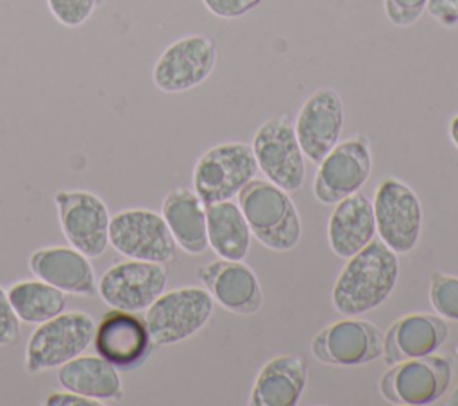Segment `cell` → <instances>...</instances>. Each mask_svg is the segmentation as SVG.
I'll return each mask as SVG.
<instances>
[{
  "label": "cell",
  "mask_w": 458,
  "mask_h": 406,
  "mask_svg": "<svg viewBox=\"0 0 458 406\" xmlns=\"http://www.w3.org/2000/svg\"><path fill=\"white\" fill-rule=\"evenodd\" d=\"M397 277V254L381 240H372L361 250L347 258L333 286V306L345 317L363 315L388 299L395 288Z\"/></svg>",
  "instance_id": "cell-1"
},
{
  "label": "cell",
  "mask_w": 458,
  "mask_h": 406,
  "mask_svg": "<svg viewBox=\"0 0 458 406\" xmlns=\"http://www.w3.org/2000/svg\"><path fill=\"white\" fill-rule=\"evenodd\" d=\"M238 206L250 234L274 252L292 250L302 234L301 218L288 191L265 179H250L238 193Z\"/></svg>",
  "instance_id": "cell-2"
},
{
  "label": "cell",
  "mask_w": 458,
  "mask_h": 406,
  "mask_svg": "<svg viewBox=\"0 0 458 406\" xmlns=\"http://www.w3.org/2000/svg\"><path fill=\"white\" fill-rule=\"evenodd\" d=\"M97 322L84 311H63L38 324L25 347V370L30 374L57 368L82 354L93 342Z\"/></svg>",
  "instance_id": "cell-3"
},
{
  "label": "cell",
  "mask_w": 458,
  "mask_h": 406,
  "mask_svg": "<svg viewBox=\"0 0 458 406\" xmlns=\"http://www.w3.org/2000/svg\"><path fill=\"white\" fill-rule=\"evenodd\" d=\"M213 302L200 286L163 292L143 313L154 345H174L199 333L213 315Z\"/></svg>",
  "instance_id": "cell-4"
},
{
  "label": "cell",
  "mask_w": 458,
  "mask_h": 406,
  "mask_svg": "<svg viewBox=\"0 0 458 406\" xmlns=\"http://www.w3.org/2000/svg\"><path fill=\"white\" fill-rule=\"evenodd\" d=\"M258 165L250 145L225 141L208 148L195 163L193 191L204 204L231 200L254 179Z\"/></svg>",
  "instance_id": "cell-5"
},
{
  "label": "cell",
  "mask_w": 458,
  "mask_h": 406,
  "mask_svg": "<svg viewBox=\"0 0 458 406\" xmlns=\"http://www.w3.org/2000/svg\"><path fill=\"white\" fill-rule=\"evenodd\" d=\"M109 245L122 256L168 265L175 259V240L161 213L131 207L111 216Z\"/></svg>",
  "instance_id": "cell-6"
},
{
  "label": "cell",
  "mask_w": 458,
  "mask_h": 406,
  "mask_svg": "<svg viewBox=\"0 0 458 406\" xmlns=\"http://www.w3.org/2000/svg\"><path fill=\"white\" fill-rule=\"evenodd\" d=\"M252 154L267 181L295 191L306 175V157L299 147L293 123L286 114H277L263 122L252 138Z\"/></svg>",
  "instance_id": "cell-7"
},
{
  "label": "cell",
  "mask_w": 458,
  "mask_h": 406,
  "mask_svg": "<svg viewBox=\"0 0 458 406\" xmlns=\"http://www.w3.org/2000/svg\"><path fill=\"white\" fill-rule=\"evenodd\" d=\"M451 361L440 354H428L390 365L379 379L381 395L392 404H433L449 390Z\"/></svg>",
  "instance_id": "cell-8"
},
{
  "label": "cell",
  "mask_w": 458,
  "mask_h": 406,
  "mask_svg": "<svg viewBox=\"0 0 458 406\" xmlns=\"http://www.w3.org/2000/svg\"><path fill=\"white\" fill-rule=\"evenodd\" d=\"M61 231L88 258H98L109 245L111 215L106 202L86 190H59L54 195Z\"/></svg>",
  "instance_id": "cell-9"
},
{
  "label": "cell",
  "mask_w": 458,
  "mask_h": 406,
  "mask_svg": "<svg viewBox=\"0 0 458 406\" xmlns=\"http://www.w3.org/2000/svg\"><path fill=\"white\" fill-rule=\"evenodd\" d=\"M379 240L395 254H408L419 241L422 206L417 193L397 179H383L372 200Z\"/></svg>",
  "instance_id": "cell-10"
},
{
  "label": "cell",
  "mask_w": 458,
  "mask_h": 406,
  "mask_svg": "<svg viewBox=\"0 0 458 406\" xmlns=\"http://www.w3.org/2000/svg\"><path fill=\"white\" fill-rule=\"evenodd\" d=\"M166 279V265L127 258L100 275L97 293L109 308L140 313L165 292Z\"/></svg>",
  "instance_id": "cell-11"
},
{
  "label": "cell",
  "mask_w": 458,
  "mask_h": 406,
  "mask_svg": "<svg viewBox=\"0 0 458 406\" xmlns=\"http://www.w3.org/2000/svg\"><path fill=\"white\" fill-rule=\"evenodd\" d=\"M216 64V45L211 38L191 34L170 43L156 59L152 82L165 93H182L200 86Z\"/></svg>",
  "instance_id": "cell-12"
},
{
  "label": "cell",
  "mask_w": 458,
  "mask_h": 406,
  "mask_svg": "<svg viewBox=\"0 0 458 406\" xmlns=\"http://www.w3.org/2000/svg\"><path fill=\"white\" fill-rule=\"evenodd\" d=\"M370 172L372 156L363 136L338 141L318 163L313 179V195L322 204H336L356 193L367 182Z\"/></svg>",
  "instance_id": "cell-13"
},
{
  "label": "cell",
  "mask_w": 458,
  "mask_h": 406,
  "mask_svg": "<svg viewBox=\"0 0 458 406\" xmlns=\"http://www.w3.org/2000/svg\"><path fill=\"white\" fill-rule=\"evenodd\" d=\"M91 343L97 354L120 372L140 368L154 349L143 315L114 308L95 326Z\"/></svg>",
  "instance_id": "cell-14"
},
{
  "label": "cell",
  "mask_w": 458,
  "mask_h": 406,
  "mask_svg": "<svg viewBox=\"0 0 458 406\" xmlns=\"http://www.w3.org/2000/svg\"><path fill=\"white\" fill-rule=\"evenodd\" d=\"M315 359L333 367H360L383 356V333L361 318H344L320 329L311 340Z\"/></svg>",
  "instance_id": "cell-15"
},
{
  "label": "cell",
  "mask_w": 458,
  "mask_h": 406,
  "mask_svg": "<svg viewBox=\"0 0 458 406\" xmlns=\"http://www.w3.org/2000/svg\"><path fill=\"white\" fill-rule=\"evenodd\" d=\"M344 102L333 88L313 91L301 106L293 131L306 159L320 163L338 143L344 129Z\"/></svg>",
  "instance_id": "cell-16"
},
{
  "label": "cell",
  "mask_w": 458,
  "mask_h": 406,
  "mask_svg": "<svg viewBox=\"0 0 458 406\" xmlns=\"http://www.w3.org/2000/svg\"><path fill=\"white\" fill-rule=\"evenodd\" d=\"M197 277L224 309L236 315H254L263 304L256 274L242 261L215 259L197 270Z\"/></svg>",
  "instance_id": "cell-17"
},
{
  "label": "cell",
  "mask_w": 458,
  "mask_h": 406,
  "mask_svg": "<svg viewBox=\"0 0 458 406\" xmlns=\"http://www.w3.org/2000/svg\"><path fill=\"white\" fill-rule=\"evenodd\" d=\"M29 268L38 279L59 288L66 295L93 297L97 293L98 281L89 258L73 247H41L30 254Z\"/></svg>",
  "instance_id": "cell-18"
},
{
  "label": "cell",
  "mask_w": 458,
  "mask_h": 406,
  "mask_svg": "<svg viewBox=\"0 0 458 406\" xmlns=\"http://www.w3.org/2000/svg\"><path fill=\"white\" fill-rule=\"evenodd\" d=\"M449 327L437 313H408L397 318L383 334L386 365L437 352L447 340Z\"/></svg>",
  "instance_id": "cell-19"
},
{
  "label": "cell",
  "mask_w": 458,
  "mask_h": 406,
  "mask_svg": "<svg viewBox=\"0 0 458 406\" xmlns=\"http://www.w3.org/2000/svg\"><path fill=\"white\" fill-rule=\"evenodd\" d=\"M372 202L360 191L338 200L327 222V240L338 258H351L374 240Z\"/></svg>",
  "instance_id": "cell-20"
},
{
  "label": "cell",
  "mask_w": 458,
  "mask_h": 406,
  "mask_svg": "<svg viewBox=\"0 0 458 406\" xmlns=\"http://www.w3.org/2000/svg\"><path fill=\"white\" fill-rule=\"evenodd\" d=\"M55 376L63 390L89 397L100 404L114 402L123 397L120 370L98 354H79L57 367Z\"/></svg>",
  "instance_id": "cell-21"
},
{
  "label": "cell",
  "mask_w": 458,
  "mask_h": 406,
  "mask_svg": "<svg viewBox=\"0 0 458 406\" xmlns=\"http://www.w3.org/2000/svg\"><path fill=\"white\" fill-rule=\"evenodd\" d=\"M308 372L302 358L279 354L268 359L254 379L249 395L252 406H295L306 386Z\"/></svg>",
  "instance_id": "cell-22"
},
{
  "label": "cell",
  "mask_w": 458,
  "mask_h": 406,
  "mask_svg": "<svg viewBox=\"0 0 458 406\" xmlns=\"http://www.w3.org/2000/svg\"><path fill=\"white\" fill-rule=\"evenodd\" d=\"M161 216L181 250L190 256H200L208 250L206 204L195 191L188 188L172 190L161 204Z\"/></svg>",
  "instance_id": "cell-23"
},
{
  "label": "cell",
  "mask_w": 458,
  "mask_h": 406,
  "mask_svg": "<svg viewBox=\"0 0 458 406\" xmlns=\"http://www.w3.org/2000/svg\"><path fill=\"white\" fill-rule=\"evenodd\" d=\"M208 243L222 259L242 261L250 249V229L238 204L220 200L206 204Z\"/></svg>",
  "instance_id": "cell-24"
},
{
  "label": "cell",
  "mask_w": 458,
  "mask_h": 406,
  "mask_svg": "<svg viewBox=\"0 0 458 406\" xmlns=\"http://www.w3.org/2000/svg\"><path fill=\"white\" fill-rule=\"evenodd\" d=\"M9 300L25 324H41L66 308V293L41 279H21L7 288Z\"/></svg>",
  "instance_id": "cell-25"
},
{
  "label": "cell",
  "mask_w": 458,
  "mask_h": 406,
  "mask_svg": "<svg viewBox=\"0 0 458 406\" xmlns=\"http://www.w3.org/2000/svg\"><path fill=\"white\" fill-rule=\"evenodd\" d=\"M429 302L437 315L458 320V277L447 274H433L429 281Z\"/></svg>",
  "instance_id": "cell-26"
},
{
  "label": "cell",
  "mask_w": 458,
  "mask_h": 406,
  "mask_svg": "<svg viewBox=\"0 0 458 406\" xmlns=\"http://www.w3.org/2000/svg\"><path fill=\"white\" fill-rule=\"evenodd\" d=\"M98 0H47L52 16L64 27L75 29L86 23Z\"/></svg>",
  "instance_id": "cell-27"
},
{
  "label": "cell",
  "mask_w": 458,
  "mask_h": 406,
  "mask_svg": "<svg viewBox=\"0 0 458 406\" xmlns=\"http://www.w3.org/2000/svg\"><path fill=\"white\" fill-rule=\"evenodd\" d=\"M426 4L428 0H383V9L392 25L404 29L419 21Z\"/></svg>",
  "instance_id": "cell-28"
},
{
  "label": "cell",
  "mask_w": 458,
  "mask_h": 406,
  "mask_svg": "<svg viewBox=\"0 0 458 406\" xmlns=\"http://www.w3.org/2000/svg\"><path fill=\"white\" fill-rule=\"evenodd\" d=\"M20 338V318L9 300L7 290L0 286V347L13 345Z\"/></svg>",
  "instance_id": "cell-29"
},
{
  "label": "cell",
  "mask_w": 458,
  "mask_h": 406,
  "mask_svg": "<svg viewBox=\"0 0 458 406\" xmlns=\"http://www.w3.org/2000/svg\"><path fill=\"white\" fill-rule=\"evenodd\" d=\"M204 7L216 18L234 20L256 9L263 0H200Z\"/></svg>",
  "instance_id": "cell-30"
},
{
  "label": "cell",
  "mask_w": 458,
  "mask_h": 406,
  "mask_svg": "<svg viewBox=\"0 0 458 406\" xmlns=\"http://www.w3.org/2000/svg\"><path fill=\"white\" fill-rule=\"evenodd\" d=\"M426 13L445 29L458 25V0H428Z\"/></svg>",
  "instance_id": "cell-31"
},
{
  "label": "cell",
  "mask_w": 458,
  "mask_h": 406,
  "mask_svg": "<svg viewBox=\"0 0 458 406\" xmlns=\"http://www.w3.org/2000/svg\"><path fill=\"white\" fill-rule=\"evenodd\" d=\"M47 406H100L98 401H93L89 397H82L79 393L63 390V392H52L43 401Z\"/></svg>",
  "instance_id": "cell-32"
},
{
  "label": "cell",
  "mask_w": 458,
  "mask_h": 406,
  "mask_svg": "<svg viewBox=\"0 0 458 406\" xmlns=\"http://www.w3.org/2000/svg\"><path fill=\"white\" fill-rule=\"evenodd\" d=\"M449 138H451L453 145L458 148V114L449 123Z\"/></svg>",
  "instance_id": "cell-33"
},
{
  "label": "cell",
  "mask_w": 458,
  "mask_h": 406,
  "mask_svg": "<svg viewBox=\"0 0 458 406\" xmlns=\"http://www.w3.org/2000/svg\"><path fill=\"white\" fill-rule=\"evenodd\" d=\"M447 404H451V406H458V386L451 392V397H449Z\"/></svg>",
  "instance_id": "cell-34"
},
{
  "label": "cell",
  "mask_w": 458,
  "mask_h": 406,
  "mask_svg": "<svg viewBox=\"0 0 458 406\" xmlns=\"http://www.w3.org/2000/svg\"><path fill=\"white\" fill-rule=\"evenodd\" d=\"M454 354H456V358H458V343H456V347H454Z\"/></svg>",
  "instance_id": "cell-35"
}]
</instances>
